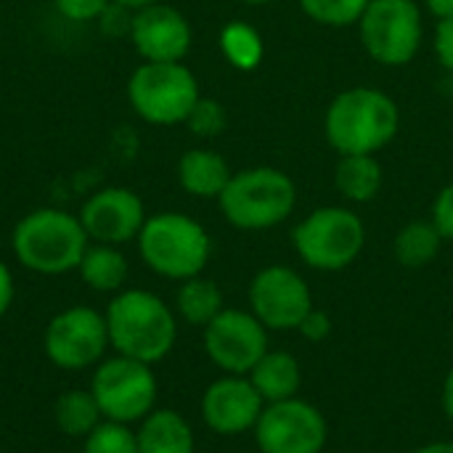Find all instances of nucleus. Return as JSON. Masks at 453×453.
<instances>
[{
	"label": "nucleus",
	"mask_w": 453,
	"mask_h": 453,
	"mask_svg": "<svg viewBox=\"0 0 453 453\" xmlns=\"http://www.w3.org/2000/svg\"><path fill=\"white\" fill-rule=\"evenodd\" d=\"M401 127L398 104L377 88H348L326 109L324 133L329 146L345 154H377Z\"/></svg>",
	"instance_id": "1"
},
{
	"label": "nucleus",
	"mask_w": 453,
	"mask_h": 453,
	"mask_svg": "<svg viewBox=\"0 0 453 453\" xmlns=\"http://www.w3.org/2000/svg\"><path fill=\"white\" fill-rule=\"evenodd\" d=\"M109 345L119 356L157 364L178 337V324L167 303L146 289H122L106 308Z\"/></svg>",
	"instance_id": "2"
},
{
	"label": "nucleus",
	"mask_w": 453,
	"mask_h": 453,
	"mask_svg": "<svg viewBox=\"0 0 453 453\" xmlns=\"http://www.w3.org/2000/svg\"><path fill=\"white\" fill-rule=\"evenodd\" d=\"M88 234L82 228L80 215L40 207L24 215L11 236V247L16 260L35 273L61 276L77 271L88 244Z\"/></svg>",
	"instance_id": "3"
},
{
	"label": "nucleus",
	"mask_w": 453,
	"mask_h": 453,
	"mask_svg": "<svg viewBox=\"0 0 453 453\" xmlns=\"http://www.w3.org/2000/svg\"><path fill=\"white\" fill-rule=\"evenodd\" d=\"M138 252L154 273L186 281L204 271L212 242L199 220L183 212H157L146 218L138 234Z\"/></svg>",
	"instance_id": "4"
},
{
	"label": "nucleus",
	"mask_w": 453,
	"mask_h": 453,
	"mask_svg": "<svg viewBox=\"0 0 453 453\" xmlns=\"http://www.w3.org/2000/svg\"><path fill=\"white\" fill-rule=\"evenodd\" d=\"M223 218L242 231H265L284 223L295 204L297 188L292 178L276 167H247L234 173L218 196Z\"/></svg>",
	"instance_id": "5"
},
{
	"label": "nucleus",
	"mask_w": 453,
	"mask_h": 453,
	"mask_svg": "<svg viewBox=\"0 0 453 453\" xmlns=\"http://www.w3.org/2000/svg\"><path fill=\"white\" fill-rule=\"evenodd\" d=\"M297 257L313 271H342L366 244L364 220L348 207H319L292 231Z\"/></svg>",
	"instance_id": "6"
},
{
	"label": "nucleus",
	"mask_w": 453,
	"mask_h": 453,
	"mask_svg": "<svg viewBox=\"0 0 453 453\" xmlns=\"http://www.w3.org/2000/svg\"><path fill=\"white\" fill-rule=\"evenodd\" d=\"M199 98V82L183 61H143L127 80L133 111L151 125L186 122Z\"/></svg>",
	"instance_id": "7"
},
{
	"label": "nucleus",
	"mask_w": 453,
	"mask_h": 453,
	"mask_svg": "<svg viewBox=\"0 0 453 453\" xmlns=\"http://www.w3.org/2000/svg\"><path fill=\"white\" fill-rule=\"evenodd\" d=\"M364 50L382 66L409 64L425 40L422 11L414 0H369L358 19Z\"/></svg>",
	"instance_id": "8"
},
{
	"label": "nucleus",
	"mask_w": 453,
	"mask_h": 453,
	"mask_svg": "<svg viewBox=\"0 0 453 453\" xmlns=\"http://www.w3.org/2000/svg\"><path fill=\"white\" fill-rule=\"evenodd\" d=\"M90 393L109 422L130 425L154 411L157 377L151 372V364L117 356L96 369Z\"/></svg>",
	"instance_id": "9"
},
{
	"label": "nucleus",
	"mask_w": 453,
	"mask_h": 453,
	"mask_svg": "<svg viewBox=\"0 0 453 453\" xmlns=\"http://www.w3.org/2000/svg\"><path fill=\"white\" fill-rule=\"evenodd\" d=\"M252 433L263 453H324L329 422L313 403L289 398L265 403Z\"/></svg>",
	"instance_id": "10"
},
{
	"label": "nucleus",
	"mask_w": 453,
	"mask_h": 453,
	"mask_svg": "<svg viewBox=\"0 0 453 453\" xmlns=\"http://www.w3.org/2000/svg\"><path fill=\"white\" fill-rule=\"evenodd\" d=\"M250 311L268 332H297L313 311L308 281L289 265H268L250 284Z\"/></svg>",
	"instance_id": "11"
},
{
	"label": "nucleus",
	"mask_w": 453,
	"mask_h": 453,
	"mask_svg": "<svg viewBox=\"0 0 453 453\" xmlns=\"http://www.w3.org/2000/svg\"><path fill=\"white\" fill-rule=\"evenodd\" d=\"M204 350L220 372L247 377L268 353V329L252 311L223 308L204 326Z\"/></svg>",
	"instance_id": "12"
},
{
	"label": "nucleus",
	"mask_w": 453,
	"mask_h": 453,
	"mask_svg": "<svg viewBox=\"0 0 453 453\" xmlns=\"http://www.w3.org/2000/svg\"><path fill=\"white\" fill-rule=\"evenodd\" d=\"M106 345V316L85 305L61 311L45 329V353L58 369H88L104 356Z\"/></svg>",
	"instance_id": "13"
},
{
	"label": "nucleus",
	"mask_w": 453,
	"mask_h": 453,
	"mask_svg": "<svg viewBox=\"0 0 453 453\" xmlns=\"http://www.w3.org/2000/svg\"><path fill=\"white\" fill-rule=\"evenodd\" d=\"M127 32L143 61H157V64L183 61L186 53L191 50L188 19L178 8L162 0L133 11Z\"/></svg>",
	"instance_id": "14"
},
{
	"label": "nucleus",
	"mask_w": 453,
	"mask_h": 453,
	"mask_svg": "<svg viewBox=\"0 0 453 453\" xmlns=\"http://www.w3.org/2000/svg\"><path fill=\"white\" fill-rule=\"evenodd\" d=\"M82 228L96 244H125L138 239L146 210L135 191L122 186H109L96 191L80 210Z\"/></svg>",
	"instance_id": "15"
},
{
	"label": "nucleus",
	"mask_w": 453,
	"mask_h": 453,
	"mask_svg": "<svg viewBox=\"0 0 453 453\" xmlns=\"http://www.w3.org/2000/svg\"><path fill=\"white\" fill-rule=\"evenodd\" d=\"M263 409H265V401L260 398L250 377H242V374H223L202 395L204 425L212 433L226 435V438L255 430Z\"/></svg>",
	"instance_id": "16"
},
{
	"label": "nucleus",
	"mask_w": 453,
	"mask_h": 453,
	"mask_svg": "<svg viewBox=\"0 0 453 453\" xmlns=\"http://www.w3.org/2000/svg\"><path fill=\"white\" fill-rule=\"evenodd\" d=\"M247 377L265 403L297 398L303 388V366L287 350H268Z\"/></svg>",
	"instance_id": "17"
},
{
	"label": "nucleus",
	"mask_w": 453,
	"mask_h": 453,
	"mask_svg": "<svg viewBox=\"0 0 453 453\" xmlns=\"http://www.w3.org/2000/svg\"><path fill=\"white\" fill-rule=\"evenodd\" d=\"M228 162L210 149H191L178 162V183L186 194L199 199H218L231 180Z\"/></svg>",
	"instance_id": "18"
},
{
	"label": "nucleus",
	"mask_w": 453,
	"mask_h": 453,
	"mask_svg": "<svg viewBox=\"0 0 453 453\" xmlns=\"http://www.w3.org/2000/svg\"><path fill=\"white\" fill-rule=\"evenodd\" d=\"M135 441L138 453H194L196 449L191 425L173 409H159L143 417Z\"/></svg>",
	"instance_id": "19"
},
{
	"label": "nucleus",
	"mask_w": 453,
	"mask_h": 453,
	"mask_svg": "<svg viewBox=\"0 0 453 453\" xmlns=\"http://www.w3.org/2000/svg\"><path fill=\"white\" fill-rule=\"evenodd\" d=\"M382 165L377 162V154H345L337 162L334 170V186L342 194V199L353 204L372 202L382 188Z\"/></svg>",
	"instance_id": "20"
},
{
	"label": "nucleus",
	"mask_w": 453,
	"mask_h": 453,
	"mask_svg": "<svg viewBox=\"0 0 453 453\" xmlns=\"http://www.w3.org/2000/svg\"><path fill=\"white\" fill-rule=\"evenodd\" d=\"M82 281L96 292H119L127 281V257L114 244H93L77 265Z\"/></svg>",
	"instance_id": "21"
},
{
	"label": "nucleus",
	"mask_w": 453,
	"mask_h": 453,
	"mask_svg": "<svg viewBox=\"0 0 453 453\" xmlns=\"http://www.w3.org/2000/svg\"><path fill=\"white\" fill-rule=\"evenodd\" d=\"M443 247V236L433 226V220H411L406 223L393 242L395 260L403 268H425L430 265Z\"/></svg>",
	"instance_id": "22"
},
{
	"label": "nucleus",
	"mask_w": 453,
	"mask_h": 453,
	"mask_svg": "<svg viewBox=\"0 0 453 453\" xmlns=\"http://www.w3.org/2000/svg\"><path fill=\"white\" fill-rule=\"evenodd\" d=\"M175 305H178V313L194 326H207L226 308L220 287L212 279H204L202 273L180 281Z\"/></svg>",
	"instance_id": "23"
},
{
	"label": "nucleus",
	"mask_w": 453,
	"mask_h": 453,
	"mask_svg": "<svg viewBox=\"0 0 453 453\" xmlns=\"http://www.w3.org/2000/svg\"><path fill=\"white\" fill-rule=\"evenodd\" d=\"M101 409L88 390H69L56 401V425L69 438H88L101 425Z\"/></svg>",
	"instance_id": "24"
},
{
	"label": "nucleus",
	"mask_w": 453,
	"mask_h": 453,
	"mask_svg": "<svg viewBox=\"0 0 453 453\" xmlns=\"http://www.w3.org/2000/svg\"><path fill=\"white\" fill-rule=\"evenodd\" d=\"M220 50L228 58V64L242 72H252L265 53L263 37L257 35V29H252L250 24H242V21H231L223 27Z\"/></svg>",
	"instance_id": "25"
},
{
	"label": "nucleus",
	"mask_w": 453,
	"mask_h": 453,
	"mask_svg": "<svg viewBox=\"0 0 453 453\" xmlns=\"http://www.w3.org/2000/svg\"><path fill=\"white\" fill-rule=\"evenodd\" d=\"M366 5H369V0H300L303 13L321 27L358 24Z\"/></svg>",
	"instance_id": "26"
},
{
	"label": "nucleus",
	"mask_w": 453,
	"mask_h": 453,
	"mask_svg": "<svg viewBox=\"0 0 453 453\" xmlns=\"http://www.w3.org/2000/svg\"><path fill=\"white\" fill-rule=\"evenodd\" d=\"M82 453H138V441L135 433L127 430V425L106 419L85 438Z\"/></svg>",
	"instance_id": "27"
},
{
	"label": "nucleus",
	"mask_w": 453,
	"mask_h": 453,
	"mask_svg": "<svg viewBox=\"0 0 453 453\" xmlns=\"http://www.w3.org/2000/svg\"><path fill=\"white\" fill-rule=\"evenodd\" d=\"M186 125L194 135L199 138H215L226 130L228 125V114L223 109L220 101L215 98H199L191 109V114L186 117Z\"/></svg>",
	"instance_id": "28"
},
{
	"label": "nucleus",
	"mask_w": 453,
	"mask_h": 453,
	"mask_svg": "<svg viewBox=\"0 0 453 453\" xmlns=\"http://www.w3.org/2000/svg\"><path fill=\"white\" fill-rule=\"evenodd\" d=\"M53 5L69 21H96L109 11L111 0H53Z\"/></svg>",
	"instance_id": "29"
},
{
	"label": "nucleus",
	"mask_w": 453,
	"mask_h": 453,
	"mask_svg": "<svg viewBox=\"0 0 453 453\" xmlns=\"http://www.w3.org/2000/svg\"><path fill=\"white\" fill-rule=\"evenodd\" d=\"M433 226L443 236V242H453V180L441 188L433 204Z\"/></svg>",
	"instance_id": "30"
},
{
	"label": "nucleus",
	"mask_w": 453,
	"mask_h": 453,
	"mask_svg": "<svg viewBox=\"0 0 453 453\" xmlns=\"http://www.w3.org/2000/svg\"><path fill=\"white\" fill-rule=\"evenodd\" d=\"M297 332H300V337L308 340V342H324V340H329V334H332V319H329L326 311H321V308L313 305V311L300 321Z\"/></svg>",
	"instance_id": "31"
},
{
	"label": "nucleus",
	"mask_w": 453,
	"mask_h": 453,
	"mask_svg": "<svg viewBox=\"0 0 453 453\" xmlns=\"http://www.w3.org/2000/svg\"><path fill=\"white\" fill-rule=\"evenodd\" d=\"M435 53H438L441 64L453 74V19L438 21V29H435Z\"/></svg>",
	"instance_id": "32"
},
{
	"label": "nucleus",
	"mask_w": 453,
	"mask_h": 453,
	"mask_svg": "<svg viewBox=\"0 0 453 453\" xmlns=\"http://www.w3.org/2000/svg\"><path fill=\"white\" fill-rule=\"evenodd\" d=\"M11 303H13V276H11L8 265L0 260V319L8 313Z\"/></svg>",
	"instance_id": "33"
},
{
	"label": "nucleus",
	"mask_w": 453,
	"mask_h": 453,
	"mask_svg": "<svg viewBox=\"0 0 453 453\" xmlns=\"http://www.w3.org/2000/svg\"><path fill=\"white\" fill-rule=\"evenodd\" d=\"M441 406H443L446 419L453 422V366L449 369V374L443 380V388H441Z\"/></svg>",
	"instance_id": "34"
},
{
	"label": "nucleus",
	"mask_w": 453,
	"mask_h": 453,
	"mask_svg": "<svg viewBox=\"0 0 453 453\" xmlns=\"http://www.w3.org/2000/svg\"><path fill=\"white\" fill-rule=\"evenodd\" d=\"M425 5L433 16H438V21L453 19V0H425Z\"/></svg>",
	"instance_id": "35"
},
{
	"label": "nucleus",
	"mask_w": 453,
	"mask_h": 453,
	"mask_svg": "<svg viewBox=\"0 0 453 453\" xmlns=\"http://www.w3.org/2000/svg\"><path fill=\"white\" fill-rule=\"evenodd\" d=\"M414 453H453V441H433V443L417 449Z\"/></svg>",
	"instance_id": "36"
},
{
	"label": "nucleus",
	"mask_w": 453,
	"mask_h": 453,
	"mask_svg": "<svg viewBox=\"0 0 453 453\" xmlns=\"http://www.w3.org/2000/svg\"><path fill=\"white\" fill-rule=\"evenodd\" d=\"M114 5H119V8H130V11H138V8H146V5H151V3H159V0H111Z\"/></svg>",
	"instance_id": "37"
},
{
	"label": "nucleus",
	"mask_w": 453,
	"mask_h": 453,
	"mask_svg": "<svg viewBox=\"0 0 453 453\" xmlns=\"http://www.w3.org/2000/svg\"><path fill=\"white\" fill-rule=\"evenodd\" d=\"M242 3H247V5H268L273 0H242Z\"/></svg>",
	"instance_id": "38"
}]
</instances>
